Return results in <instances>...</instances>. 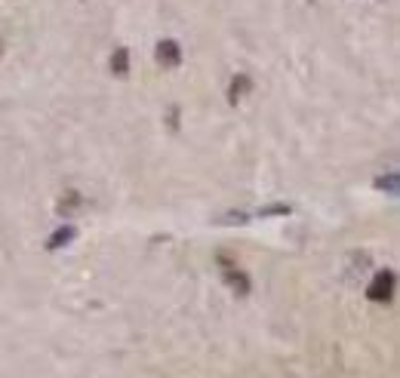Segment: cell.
Listing matches in <instances>:
<instances>
[{"instance_id":"1","label":"cell","mask_w":400,"mask_h":378,"mask_svg":"<svg viewBox=\"0 0 400 378\" xmlns=\"http://www.w3.org/2000/svg\"><path fill=\"white\" fill-rule=\"evenodd\" d=\"M367 295H369V302H388V298L394 295V274H391V270H378L373 277V283H369Z\"/></svg>"},{"instance_id":"2","label":"cell","mask_w":400,"mask_h":378,"mask_svg":"<svg viewBox=\"0 0 400 378\" xmlns=\"http://www.w3.org/2000/svg\"><path fill=\"white\" fill-rule=\"evenodd\" d=\"M157 62H160L163 68L182 65V49H178L176 40H160V44H157Z\"/></svg>"},{"instance_id":"3","label":"cell","mask_w":400,"mask_h":378,"mask_svg":"<svg viewBox=\"0 0 400 378\" xmlns=\"http://www.w3.org/2000/svg\"><path fill=\"white\" fill-rule=\"evenodd\" d=\"M222 280L231 286L238 295H247L249 292V277L244 274V270H238L234 265H225V270H222Z\"/></svg>"},{"instance_id":"4","label":"cell","mask_w":400,"mask_h":378,"mask_svg":"<svg viewBox=\"0 0 400 378\" xmlns=\"http://www.w3.org/2000/svg\"><path fill=\"white\" fill-rule=\"evenodd\" d=\"M111 71L117 77H124L126 71H130V53H126V46H117L114 49V55H111Z\"/></svg>"},{"instance_id":"5","label":"cell","mask_w":400,"mask_h":378,"mask_svg":"<svg viewBox=\"0 0 400 378\" xmlns=\"http://www.w3.org/2000/svg\"><path fill=\"white\" fill-rule=\"evenodd\" d=\"M249 87H253V83H249V77H247V74H238V77L231 80V92H228V98H231V102H238V98L247 96Z\"/></svg>"},{"instance_id":"6","label":"cell","mask_w":400,"mask_h":378,"mask_svg":"<svg viewBox=\"0 0 400 378\" xmlns=\"http://www.w3.org/2000/svg\"><path fill=\"white\" fill-rule=\"evenodd\" d=\"M71 237H74V227H62V231H56L53 234V240H49V249H59V246H68L71 243Z\"/></svg>"},{"instance_id":"7","label":"cell","mask_w":400,"mask_h":378,"mask_svg":"<svg viewBox=\"0 0 400 378\" xmlns=\"http://www.w3.org/2000/svg\"><path fill=\"white\" fill-rule=\"evenodd\" d=\"M376 188H388V194H397V175L391 173L388 178H378V182H376Z\"/></svg>"}]
</instances>
